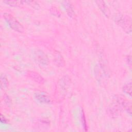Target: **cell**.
Returning <instances> with one entry per match:
<instances>
[{"label":"cell","mask_w":132,"mask_h":132,"mask_svg":"<svg viewBox=\"0 0 132 132\" xmlns=\"http://www.w3.org/2000/svg\"><path fill=\"white\" fill-rule=\"evenodd\" d=\"M3 16L9 26L12 29L19 32H22L24 31V27L23 26L13 15L8 13H5L3 14Z\"/></svg>","instance_id":"1"},{"label":"cell","mask_w":132,"mask_h":132,"mask_svg":"<svg viewBox=\"0 0 132 132\" xmlns=\"http://www.w3.org/2000/svg\"><path fill=\"white\" fill-rule=\"evenodd\" d=\"M116 22L120 26H121L127 32H131V19L130 18L127 16H124L123 15L118 14L115 16Z\"/></svg>","instance_id":"2"},{"label":"cell","mask_w":132,"mask_h":132,"mask_svg":"<svg viewBox=\"0 0 132 132\" xmlns=\"http://www.w3.org/2000/svg\"><path fill=\"white\" fill-rule=\"evenodd\" d=\"M32 56L36 62L43 65L48 64V59L46 55L42 51L39 49L34 50L32 53Z\"/></svg>","instance_id":"3"},{"label":"cell","mask_w":132,"mask_h":132,"mask_svg":"<svg viewBox=\"0 0 132 132\" xmlns=\"http://www.w3.org/2000/svg\"><path fill=\"white\" fill-rule=\"evenodd\" d=\"M35 97L39 102L42 104H48L51 102L48 94L43 92H37L35 94Z\"/></svg>","instance_id":"4"},{"label":"cell","mask_w":132,"mask_h":132,"mask_svg":"<svg viewBox=\"0 0 132 132\" xmlns=\"http://www.w3.org/2000/svg\"><path fill=\"white\" fill-rule=\"evenodd\" d=\"M27 75L29 78L37 83L42 84L44 82L43 78L39 73L35 71H28Z\"/></svg>","instance_id":"5"},{"label":"cell","mask_w":132,"mask_h":132,"mask_svg":"<svg viewBox=\"0 0 132 132\" xmlns=\"http://www.w3.org/2000/svg\"><path fill=\"white\" fill-rule=\"evenodd\" d=\"M95 2L102 12L107 17H109L110 15V10L105 3L103 1H96Z\"/></svg>","instance_id":"6"},{"label":"cell","mask_w":132,"mask_h":132,"mask_svg":"<svg viewBox=\"0 0 132 132\" xmlns=\"http://www.w3.org/2000/svg\"><path fill=\"white\" fill-rule=\"evenodd\" d=\"M63 3V5L65 8L68 14L70 16L72 17L74 15V10L71 4L68 1H65Z\"/></svg>","instance_id":"7"},{"label":"cell","mask_w":132,"mask_h":132,"mask_svg":"<svg viewBox=\"0 0 132 132\" xmlns=\"http://www.w3.org/2000/svg\"><path fill=\"white\" fill-rule=\"evenodd\" d=\"M123 91L129 96L131 95V82H128L125 84L123 87Z\"/></svg>","instance_id":"8"},{"label":"cell","mask_w":132,"mask_h":132,"mask_svg":"<svg viewBox=\"0 0 132 132\" xmlns=\"http://www.w3.org/2000/svg\"><path fill=\"white\" fill-rule=\"evenodd\" d=\"M4 2L9 5L12 6H19L24 4V1H5Z\"/></svg>","instance_id":"9"},{"label":"cell","mask_w":132,"mask_h":132,"mask_svg":"<svg viewBox=\"0 0 132 132\" xmlns=\"http://www.w3.org/2000/svg\"><path fill=\"white\" fill-rule=\"evenodd\" d=\"M8 85V81L6 77L3 75L1 74V87L2 89H5L7 88Z\"/></svg>","instance_id":"10"},{"label":"cell","mask_w":132,"mask_h":132,"mask_svg":"<svg viewBox=\"0 0 132 132\" xmlns=\"http://www.w3.org/2000/svg\"><path fill=\"white\" fill-rule=\"evenodd\" d=\"M81 121H82V126L84 127V128L85 129V130H87L86 120V118H85L84 112H82V114H81Z\"/></svg>","instance_id":"11"},{"label":"cell","mask_w":132,"mask_h":132,"mask_svg":"<svg viewBox=\"0 0 132 132\" xmlns=\"http://www.w3.org/2000/svg\"><path fill=\"white\" fill-rule=\"evenodd\" d=\"M1 122L2 123H4V124L7 123V120L2 114L1 115Z\"/></svg>","instance_id":"12"},{"label":"cell","mask_w":132,"mask_h":132,"mask_svg":"<svg viewBox=\"0 0 132 132\" xmlns=\"http://www.w3.org/2000/svg\"><path fill=\"white\" fill-rule=\"evenodd\" d=\"M127 61L128 62H129V65L130 67L131 66V57L130 56H128L127 57Z\"/></svg>","instance_id":"13"}]
</instances>
